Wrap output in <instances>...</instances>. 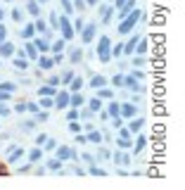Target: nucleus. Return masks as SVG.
Masks as SVG:
<instances>
[{
	"instance_id": "f257e3e1",
	"label": "nucleus",
	"mask_w": 185,
	"mask_h": 190,
	"mask_svg": "<svg viewBox=\"0 0 185 190\" xmlns=\"http://www.w3.org/2000/svg\"><path fill=\"white\" fill-rule=\"evenodd\" d=\"M0 114H7V107H0Z\"/></svg>"
}]
</instances>
